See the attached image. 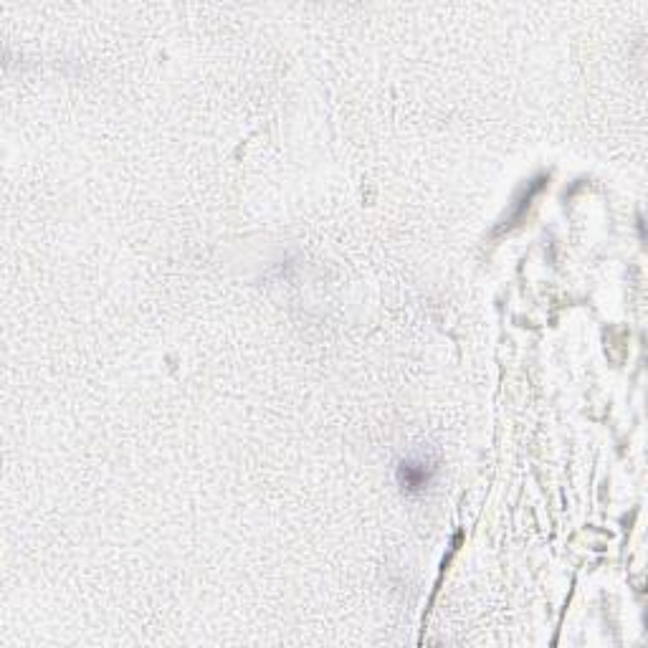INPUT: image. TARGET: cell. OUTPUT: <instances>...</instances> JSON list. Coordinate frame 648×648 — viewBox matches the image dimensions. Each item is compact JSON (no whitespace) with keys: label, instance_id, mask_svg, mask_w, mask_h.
Instances as JSON below:
<instances>
[{"label":"cell","instance_id":"cell-1","mask_svg":"<svg viewBox=\"0 0 648 648\" xmlns=\"http://www.w3.org/2000/svg\"><path fill=\"white\" fill-rule=\"evenodd\" d=\"M433 476H436V464L426 456H408V459L398 461V469H395V479H398L400 489L411 497H418L433 484Z\"/></svg>","mask_w":648,"mask_h":648}]
</instances>
